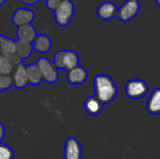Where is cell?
<instances>
[{
    "instance_id": "obj_11",
    "label": "cell",
    "mask_w": 160,
    "mask_h": 159,
    "mask_svg": "<svg viewBox=\"0 0 160 159\" xmlns=\"http://www.w3.org/2000/svg\"><path fill=\"white\" fill-rule=\"evenodd\" d=\"M103 103L95 96L88 97L84 101V110L91 116H98L103 111Z\"/></svg>"
},
{
    "instance_id": "obj_1",
    "label": "cell",
    "mask_w": 160,
    "mask_h": 159,
    "mask_svg": "<svg viewBox=\"0 0 160 159\" xmlns=\"http://www.w3.org/2000/svg\"><path fill=\"white\" fill-rule=\"evenodd\" d=\"M94 88L95 96L103 104L112 102L118 93L114 81L106 74H98L94 78Z\"/></svg>"
},
{
    "instance_id": "obj_21",
    "label": "cell",
    "mask_w": 160,
    "mask_h": 159,
    "mask_svg": "<svg viewBox=\"0 0 160 159\" xmlns=\"http://www.w3.org/2000/svg\"><path fill=\"white\" fill-rule=\"evenodd\" d=\"M13 86V79L10 75H0V92L6 91Z\"/></svg>"
},
{
    "instance_id": "obj_18",
    "label": "cell",
    "mask_w": 160,
    "mask_h": 159,
    "mask_svg": "<svg viewBox=\"0 0 160 159\" xmlns=\"http://www.w3.org/2000/svg\"><path fill=\"white\" fill-rule=\"evenodd\" d=\"M33 43L25 42L22 40H16V53L21 57L22 60L30 56L33 51Z\"/></svg>"
},
{
    "instance_id": "obj_9",
    "label": "cell",
    "mask_w": 160,
    "mask_h": 159,
    "mask_svg": "<svg viewBox=\"0 0 160 159\" xmlns=\"http://www.w3.org/2000/svg\"><path fill=\"white\" fill-rule=\"evenodd\" d=\"M12 79H13V85L16 88L22 89L29 84L27 71H26V66L23 63H21L20 65L15 67L14 75H13Z\"/></svg>"
},
{
    "instance_id": "obj_16",
    "label": "cell",
    "mask_w": 160,
    "mask_h": 159,
    "mask_svg": "<svg viewBox=\"0 0 160 159\" xmlns=\"http://www.w3.org/2000/svg\"><path fill=\"white\" fill-rule=\"evenodd\" d=\"M26 71H27V77H28V81H29L30 84L38 85L43 80L42 73L40 71V68H39L38 63H34V64L27 66Z\"/></svg>"
},
{
    "instance_id": "obj_5",
    "label": "cell",
    "mask_w": 160,
    "mask_h": 159,
    "mask_svg": "<svg viewBox=\"0 0 160 159\" xmlns=\"http://www.w3.org/2000/svg\"><path fill=\"white\" fill-rule=\"evenodd\" d=\"M141 9V3L139 0H127L120 9H117L116 16L121 22H127L135 18Z\"/></svg>"
},
{
    "instance_id": "obj_22",
    "label": "cell",
    "mask_w": 160,
    "mask_h": 159,
    "mask_svg": "<svg viewBox=\"0 0 160 159\" xmlns=\"http://www.w3.org/2000/svg\"><path fill=\"white\" fill-rule=\"evenodd\" d=\"M6 57L9 60V62L12 64L13 67H17L18 65H20L22 63L21 57L16 52L15 53H12V54H9V55H7Z\"/></svg>"
},
{
    "instance_id": "obj_3",
    "label": "cell",
    "mask_w": 160,
    "mask_h": 159,
    "mask_svg": "<svg viewBox=\"0 0 160 159\" xmlns=\"http://www.w3.org/2000/svg\"><path fill=\"white\" fill-rule=\"evenodd\" d=\"M75 6L71 0H63L58 7L53 11L55 22L62 27L67 26L73 18Z\"/></svg>"
},
{
    "instance_id": "obj_12",
    "label": "cell",
    "mask_w": 160,
    "mask_h": 159,
    "mask_svg": "<svg viewBox=\"0 0 160 159\" xmlns=\"http://www.w3.org/2000/svg\"><path fill=\"white\" fill-rule=\"evenodd\" d=\"M116 10H117V7L113 2L105 1L98 6V7L97 9V13H98V16L101 20L110 21L113 17H115V11Z\"/></svg>"
},
{
    "instance_id": "obj_27",
    "label": "cell",
    "mask_w": 160,
    "mask_h": 159,
    "mask_svg": "<svg viewBox=\"0 0 160 159\" xmlns=\"http://www.w3.org/2000/svg\"><path fill=\"white\" fill-rule=\"evenodd\" d=\"M5 1H6V0H0V6H2V5L5 3Z\"/></svg>"
},
{
    "instance_id": "obj_14",
    "label": "cell",
    "mask_w": 160,
    "mask_h": 159,
    "mask_svg": "<svg viewBox=\"0 0 160 159\" xmlns=\"http://www.w3.org/2000/svg\"><path fill=\"white\" fill-rule=\"evenodd\" d=\"M17 37H18V40L33 43V41L37 37V32L35 27L31 23L25 24L18 27Z\"/></svg>"
},
{
    "instance_id": "obj_23",
    "label": "cell",
    "mask_w": 160,
    "mask_h": 159,
    "mask_svg": "<svg viewBox=\"0 0 160 159\" xmlns=\"http://www.w3.org/2000/svg\"><path fill=\"white\" fill-rule=\"evenodd\" d=\"M45 1H46V6H47V7H48L50 10L54 11V10L58 7V6L62 3L63 0H45Z\"/></svg>"
},
{
    "instance_id": "obj_17",
    "label": "cell",
    "mask_w": 160,
    "mask_h": 159,
    "mask_svg": "<svg viewBox=\"0 0 160 159\" xmlns=\"http://www.w3.org/2000/svg\"><path fill=\"white\" fill-rule=\"evenodd\" d=\"M16 52V40L0 35V54L5 56Z\"/></svg>"
},
{
    "instance_id": "obj_8",
    "label": "cell",
    "mask_w": 160,
    "mask_h": 159,
    "mask_svg": "<svg viewBox=\"0 0 160 159\" xmlns=\"http://www.w3.org/2000/svg\"><path fill=\"white\" fill-rule=\"evenodd\" d=\"M35 18V13L33 10L25 7H20L15 10L12 16V22L17 26H22L25 24H30Z\"/></svg>"
},
{
    "instance_id": "obj_2",
    "label": "cell",
    "mask_w": 160,
    "mask_h": 159,
    "mask_svg": "<svg viewBox=\"0 0 160 159\" xmlns=\"http://www.w3.org/2000/svg\"><path fill=\"white\" fill-rule=\"evenodd\" d=\"M53 64L57 69H65L69 71L79 66V55L72 50L59 51L54 54Z\"/></svg>"
},
{
    "instance_id": "obj_6",
    "label": "cell",
    "mask_w": 160,
    "mask_h": 159,
    "mask_svg": "<svg viewBox=\"0 0 160 159\" xmlns=\"http://www.w3.org/2000/svg\"><path fill=\"white\" fill-rule=\"evenodd\" d=\"M40 71L42 73L43 80L48 83H54L58 80V69L54 66L53 63H52L49 59L46 57H40L37 61Z\"/></svg>"
},
{
    "instance_id": "obj_25",
    "label": "cell",
    "mask_w": 160,
    "mask_h": 159,
    "mask_svg": "<svg viewBox=\"0 0 160 159\" xmlns=\"http://www.w3.org/2000/svg\"><path fill=\"white\" fill-rule=\"evenodd\" d=\"M5 136V127L4 126L0 123V142H2V140L4 139Z\"/></svg>"
},
{
    "instance_id": "obj_15",
    "label": "cell",
    "mask_w": 160,
    "mask_h": 159,
    "mask_svg": "<svg viewBox=\"0 0 160 159\" xmlns=\"http://www.w3.org/2000/svg\"><path fill=\"white\" fill-rule=\"evenodd\" d=\"M51 47H52L51 38L46 34H40L37 36V37L33 41V49L39 53H45L49 52Z\"/></svg>"
},
{
    "instance_id": "obj_13",
    "label": "cell",
    "mask_w": 160,
    "mask_h": 159,
    "mask_svg": "<svg viewBox=\"0 0 160 159\" xmlns=\"http://www.w3.org/2000/svg\"><path fill=\"white\" fill-rule=\"evenodd\" d=\"M146 110L152 115L160 114V87L156 88L150 94L146 104Z\"/></svg>"
},
{
    "instance_id": "obj_26",
    "label": "cell",
    "mask_w": 160,
    "mask_h": 159,
    "mask_svg": "<svg viewBox=\"0 0 160 159\" xmlns=\"http://www.w3.org/2000/svg\"><path fill=\"white\" fill-rule=\"evenodd\" d=\"M156 3L158 7H160V0H156Z\"/></svg>"
},
{
    "instance_id": "obj_20",
    "label": "cell",
    "mask_w": 160,
    "mask_h": 159,
    "mask_svg": "<svg viewBox=\"0 0 160 159\" xmlns=\"http://www.w3.org/2000/svg\"><path fill=\"white\" fill-rule=\"evenodd\" d=\"M14 156V151L10 146L0 142V159H13Z\"/></svg>"
},
{
    "instance_id": "obj_24",
    "label": "cell",
    "mask_w": 160,
    "mask_h": 159,
    "mask_svg": "<svg viewBox=\"0 0 160 159\" xmlns=\"http://www.w3.org/2000/svg\"><path fill=\"white\" fill-rule=\"evenodd\" d=\"M22 4L26 5V6H34L36 4H38L40 0H21Z\"/></svg>"
},
{
    "instance_id": "obj_19",
    "label": "cell",
    "mask_w": 160,
    "mask_h": 159,
    "mask_svg": "<svg viewBox=\"0 0 160 159\" xmlns=\"http://www.w3.org/2000/svg\"><path fill=\"white\" fill-rule=\"evenodd\" d=\"M14 67L9 60L3 54H0V75H10Z\"/></svg>"
},
{
    "instance_id": "obj_7",
    "label": "cell",
    "mask_w": 160,
    "mask_h": 159,
    "mask_svg": "<svg viewBox=\"0 0 160 159\" xmlns=\"http://www.w3.org/2000/svg\"><path fill=\"white\" fill-rule=\"evenodd\" d=\"M65 159H82V148L80 142L73 137L67 140L64 150Z\"/></svg>"
},
{
    "instance_id": "obj_4",
    "label": "cell",
    "mask_w": 160,
    "mask_h": 159,
    "mask_svg": "<svg viewBox=\"0 0 160 159\" xmlns=\"http://www.w3.org/2000/svg\"><path fill=\"white\" fill-rule=\"evenodd\" d=\"M149 91L147 82L142 79H133L126 84V95L130 99H140Z\"/></svg>"
},
{
    "instance_id": "obj_10",
    "label": "cell",
    "mask_w": 160,
    "mask_h": 159,
    "mask_svg": "<svg viewBox=\"0 0 160 159\" xmlns=\"http://www.w3.org/2000/svg\"><path fill=\"white\" fill-rule=\"evenodd\" d=\"M68 81L72 85H80L86 82L88 78L87 70L80 65L68 71Z\"/></svg>"
}]
</instances>
